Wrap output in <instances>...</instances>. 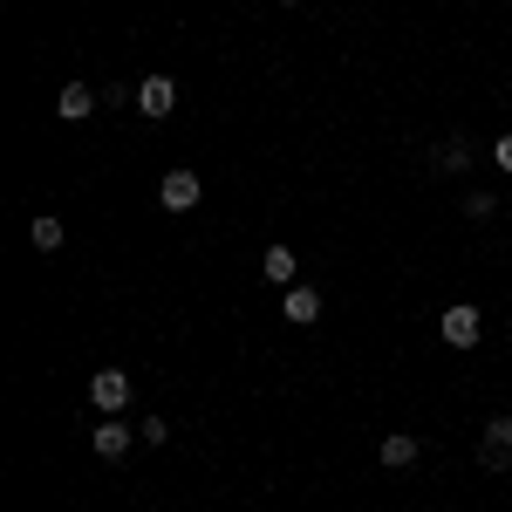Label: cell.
Returning a JSON list of instances; mask_svg holds the SVG:
<instances>
[{"instance_id": "obj_1", "label": "cell", "mask_w": 512, "mask_h": 512, "mask_svg": "<svg viewBox=\"0 0 512 512\" xmlns=\"http://www.w3.org/2000/svg\"><path fill=\"white\" fill-rule=\"evenodd\" d=\"M478 465L485 472H512V417H485V431H478Z\"/></svg>"}, {"instance_id": "obj_2", "label": "cell", "mask_w": 512, "mask_h": 512, "mask_svg": "<svg viewBox=\"0 0 512 512\" xmlns=\"http://www.w3.org/2000/svg\"><path fill=\"white\" fill-rule=\"evenodd\" d=\"M89 403H96V417L130 410V376H123V369H96V376H89Z\"/></svg>"}, {"instance_id": "obj_3", "label": "cell", "mask_w": 512, "mask_h": 512, "mask_svg": "<svg viewBox=\"0 0 512 512\" xmlns=\"http://www.w3.org/2000/svg\"><path fill=\"white\" fill-rule=\"evenodd\" d=\"M437 328H444V342H451V349H478V335H485V321H478L472 301H451Z\"/></svg>"}, {"instance_id": "obj_4", "label": "cell", "mask_w": 512, "mask_h": 512, "mask_svg": "<svg viewBox=\"0 0 512 512\" xmlns=\"http://www.w3.org/2000/svg\"><path fill=\"white\" fill-rule=\"evenodd\" d=\"M198 198H205L198 171H164V185H158V205H164V212H192Z\"/></svg>"}, {"instance_id": "obj_5", "label": "cell", "mask_w": 512, "mask_h": 512, "mask_svg": "<svg viewBox=\"0 0 512 512\" xmlns=\"http://www.w3.org/2000/svg\"><path fill=\"white\" fill-rule=\"evenodd\" d=\"M137 110H144L151 123L171 117V110H178V82H171V76H144V82H137Z\"/></svg>"}, {"instance_id": "obj_6", "label": "cell", "mask_w": 512, "mask_h": 512, "mask_svg": "<svg viewBox=\"0 0 512 512\" xmlns=\"http://www.w3.org/2000/svg\"><path fill=\"white\" fill-rule=\"evenodd\" d=\"M280 315L294 321V328H315V321H321V294L294 280V287H287V301H280Z\"/></svg>"}, {"instance_id": "obj_7", "label": "cell", "mask_w": 512, "mask_h": 512, "mask_svg": "<svg viewBox=\"0 0 512 512\" xmlns=\"http://www.w3.org/2000/svg\"><path fill=\"white\" fill-rule=\"evenodd\" d=\"M55 110H62L69 123H82L89 110H103V89H89V82H69V89L55 96Z\"/></svg>"}, {"instance_id": "obj_8", "label": "cell", "mask_w": 512, "mask_h": 512, "mask_svg": "<svg viewBox=\"0 0 512 512\" xmlns=\"http://www.w3.org/2000/svg\"><path fill=\"white\" fill-rule=\"evenodd\" d=\"M130 444H137V424H110V417L96 424V458H110V465H117Z\"/></svg>"}, {"instance_id": "obj_9", "label": "cell", "mask_w": 512, "mask_h": 512, "mask_svg": "<svg viewBox=\"0 0 512 512\" xmlns=\"http://www.w3.org/2000/svg\"><path fill=\"white\" fill-rule=\"evenodd\" d=\"M417 458H424V437H410V431L383 437V465H390V472H410Z\"/></svg>"}, {"instance_id": "obj_10", "label": "cell", "mask_w": 512, "mask_h": 512, "mask_svg": "<svg viewBox=\"0 0 512 512\" xmlns=\"http://www.w3.org/2000/svg\"><path fill=\"white\" fill-rule=\"evenodd\" d=\"M260 274H267V280H280V287H294V274H301L294 246H267V253H260Z\"/></svg>"}, {"instance_id": "obj_11", "label": "cell", "mask_w": 512, "mask_h": 512, "mask_svg": "<svg viewBox=\"0 0 512 512\" xmlns=\"http://www.w3.org/2000/svg\"><path fill=\"white\" fill-rule=\"evenodd\" d=\"M28 239H35V253H62V219H55V212H35V226H28Z\"/></svg>"}, {"instance_id": "obj_12", "label": "cell", "mask_w": 512, "mask_h": 512, "mask_svg": "<svg viewBox=\"0 0 512 512\" xmlns=\"http://www.w3.org/2000/svg\"><path fill=\"white\" fill-rule=\"evenodd\" d=\"M437 171H472V144L465 137H444L437 144Z\"/></svg>"}, {"instance_id": "obj_13", "label": "cell", "mask_w": 512, "mask_h": 512, "mask_svg": "<svg viewBox=\"0 0 512 512\" xmlns=\"http://www.w3.org/2000/svg\"><path fill=\"white\" fill-rule=\"evenodd\" d=\"M458 212H465L472 226H485V219L499 212V198H492V192H465V198H458Z\"/></svg>"}, {"instance_id": "obj_14", "label": "cell", "mask_w": 512, "mask_h": 512, "mask_svg": "<svg viewBox=\"0 0 512 512\" xmlns=\"http://www.w3.org/2000/svg\"><path fill=\"white\" fill-rule=\"evenodd\" d=\"M123 103H137V89H123V82H103V110H123Z\"/></svg>"}, {"instance_id": "obj_15", "label": "cell", "mask_w": 512, "mask_h": 512, "mask_svg": "<svg viewBox=\"0 0 512 512\" xmlns=\"http://www.w3.org/2000/svg\"><path fill=\"white\" fill-rule=\"evenodd\" d=\"M137 437H144V444H164V437H171V424H164V417H144V424H137Z\"/></svg>"}, {"instance_id": "obj_16", "label": "cell", "mask_w": 512, "mask_h": 512, "mask_svg": "<svg viewBox=\"0 0 512 512\" xmlns=\"http://www.w3.org/2000/svg\"><path fill=\"white\" fill-rule=\"evenodd\" d=\"M492 164H499V171H512V130L499 137V144H492Z\"/></svg>"}, {"instance_id": "obj_17", "label": "cell", "mask_w": 512, "mask_h": 512, "mask_svg": "<svg viewBox=\"0 0 512 512\" xmlns=\"http://www.w3.org/2000/svg\"><path fill=\"white\" fill-rule=\"evenodd\" d=\"M287 7H301V0H287Z\"/></svg>"}]
</instances>
